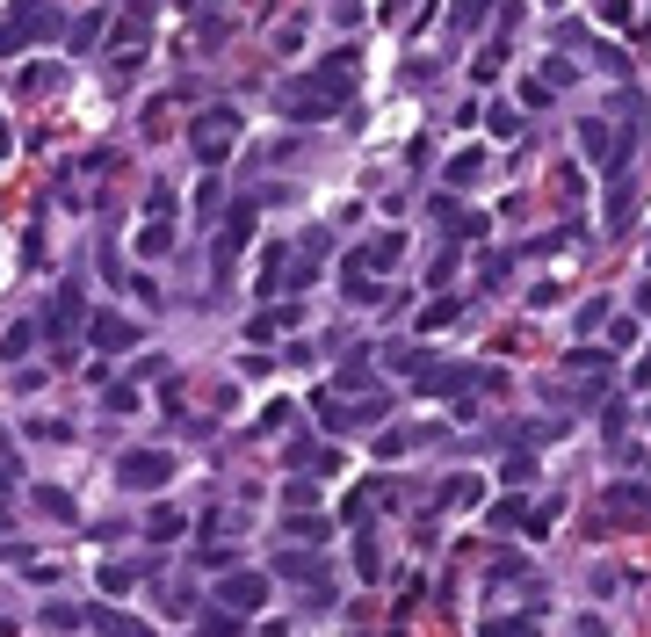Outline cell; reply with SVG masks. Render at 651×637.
<instances>
[{
    "instance_id": "cell-1",
    "label": "cell",
    "mask_w": 651,
    "mask_h": 637,
    "mask_svg": "<svg viewBox=\"0 0 651 637\" xmlns=\"http://www.w3.org/2000/svg\"><path fill=\"white\" fill-rule=\"evenodd\" d=\"M355 44H340V51H326L304 80H283V109L297 116V124H326V116H340L348 109V95H355Z\"/></svg>"
},
{
    "instance_id": "cell-2",
    "label": "cell",
    "mask_w": 651,
    "mask_h": 637,
    "mask_svg": "<svg viewBox=\"0 0 651 637\" xmlns=\"http://www.w3.org/2000/svg\"><path fill=\"white\" fill-rule=\"evenodd\" d=\"M630 145H637V109L623 116V131L601 124V116H586V124H579V153H586V167H601L608 181L630 167Z\"/></svg>"
},
{
    "instance_id": "cell-3",
    "label": "cell",
    "mask_w": 651,
    "mask_h": 637,
    "mask_svg": "<svg viewBox=\"0 0 651 637\" xmlns=\"http://www.w3.org/2000/svg\"><path fill=\"white\" fill-rule=\"evenodd\" d=\"M232 145H239V109H232V102L203 109L196 124H189V153H196L203 167H225V160H232Z\"/></svg>"
},
{
    "instance_id": "cell-4",
    "label": "cell",
    "mask_w": 651,
    "mask_h": 637,
    "mask_svg": "<svg viewBox=\"0 0 651 637\" xmlns=\"http://www.w3.org/2000/svg\"><path fill=\"white\" fill-rule=\"evenodd\" d=\"M51 29H58V8H51V0H15V8L0 15V58L29 51L37 37H51Z\"/></svg>"
},
{
    "instance_id": "cell-5",
    "label": "cell",
    "mask_w": 651,
    "mask_h": 637,
    "mask_svg": "<svg viewBox=\"0 0 651 637\" xmlns=\"http://www.w3.org/2000/svg\"><path fill=\"white\" fill-rule=\"evenodd\" d=\"M217 609H232V616H254V609H268V572L225 565V572H217Z\"/></svg>"
},
{
    "instance_id": "cell-6",
    "label": "cell",
    "mask_w": 651,
    "mask_h": 637,
    "mask_svg": "<svg viewBox=\"0 0 651 637\" xmlns=\"http://www.w3.org/2000/svg\"><path fill=\"white\" fill-rule=\"evenodd\" d=\"M254 210H261L254 196H239V203L225 210V225H217V261H210V268H217V283L232 276V261H239V247H246V239H254Z\"/></svg>"
},
{
    "instance_id": "cell-7",
    "label": "cell",
    "mask_w": 651,
    "mask_h": 637,
    "mask_svg": "<svg viewBox=\"0 0 651 637\" xmlns=\"http://www.w3.org/2000/svg\"><path fill=\"white\" fill-rule=\"evenodd\" d=\"M312 406H319V420H326L333 435H348V428H369V420H384V413H391V399H384V391H369L362 406H340L333 391H312Z\"/></svg>"
},
{
    "instance_id": "cell-8",
    "label": "cell",
    "mask_w": 651,
    "mask_h": 637,
    "mask_svg": "<svg viewBox=\"0 0 651 637\" xmlns=\"http://www.w3.org/2000/svg\"><path fill=\"white\" fill-rule=\"evenodd\" d=\"M398 254H406V232H369L348 247V276H384V268H398Z\"/></svg>"
},
{
    "instance_id": "cell-9",
    "label": "cell",
    "mask_w": 651,
    "mask_h": 637,
    "mask_svg": "<svg viewBox=\"0 0 651 637\" xmlns=\"http://www.w3.org/2000/svg\"><path fill=\"white\" fill-rule=\"evenodd\" d=\"M116 478H123V493H160V485L174 478V457L167 449H131V457L116 464Z\"/></svg>"
},
{
    "instance_id": "cell-10",
    "label": "cell",
    "mask_w": 651,
    "mask_h": 637,
    "mask_svg": "<svg viewBox=\"0 0 651 637\" xmlns=\"http://www.w3.org/2000/svg\"><path fill=\"white\" fill-rule=\"evenodd\" d=\"M145 44H152V8H145V0H131V8H123V22H116V66L131 73L138 58H145Z\"/></svg>"
},
{
    "instance_id": "cell-11",
    "label": "cell",
    "mask_w": 651,
    "mask_h": 637,
    "mask_svg": "<svg viewBox=\"0 0 651 637\" xmlns=\"http://www.w3.org/2000/svg\"><path fill=\"white\" fill-rule=\"evenodd\" d=\"M87 341H95L102 355H131V348H138V319H123V312H87Z\"/></svg>"
},
{
    "instance_id": "cell-12",
    "label": "cell",
    "mask_w": 651,
    "mask_h": 637,
    "mask_svg": "<svg viewBox=\"0 0 651 637\" xmlns=\"http://www.w3.org/2000/svg\"><path fill=\"white\" fill-rule=\"evenodd\" d=\"M73 326H87V290H80V276H73V283H58V297H51V319H44V333H51V341H66Z\"/></svg>"
},
{
    "instance_id": "cell-13",
    "label": "cell",
    "mask_w": 651,
    "mask_h": 637,
    "mask_svg": "<svg viewBox=\"0 0 651 637\" xmlns=\"http://www.w3.org/2000/svg\"><path fill=\"white\" fill-rule=\"evenodd\" d=\"M254 290H261V297L290 290V247H268V254H261V268H254Z\"/></svg>"
},
{
    "instance_id": "cell-14",
    "label": "cell",
    "mask_w": 651,
    "mask_h": 637,
    "mask_svg": "<svg viewBox=\"0 0 651 637\" xmlns=\"http://www.w3.org/2000/svg\"><path fill=\"white\" fill-rule=\"evenodd\" d=\"M283 536H290V543H326L333 522H326V514H312V507H290V514H283Z\"/></svg>"
},
{
    "instance_id": "cell-15",
    "label": "cell",
    "mask_w": 651,
    "mask_h": 637,
    "mask_svg": "<svg viewBox=\"0 0 651 637\" xmlns=\"http://www.w3.org/2000/svg\"><path fill=\"white\" fill-rule=\"evenodd\" d=\"M44 341V326L37 319H15L8 333H0V362H29V348Z\"/></svg>"
},
{
    "instance_id": "cell-16",
    "label": "cell",
    "mask_w": 651,
    "mask_h": 637,
    "mask_svg": "<svg viewBox=\"0 0 651 637\" xmlns=\"http://www.w3.org/2000/svg\"><path fill=\"white\" fill-rule=\"evenodd\" d=\"M181 536H189V514L181 507H152L145 514V543H181Z\"/></svg>"
},
{
    "instance_id": "cell-17",
    "label": "cell",
    "mask_w": 651,
    "mask_h": 637,
    "mask_svg": "<svg viewBox=\"0 0 651 637\" xmlns=\"http://www.w3.org/2000/svg\"><path fill=\"white\" fill-rule=\"evenodd\" d=\"M427 210H434V218H442L456 239H471V232H485V218H471V210H463L456 196H427Z\"/></svg>"
},
{
    "instance_id": "cell-18",
    "label": "cell",
    "mask_w": 651,
    "mask_h": 637,
    "mask_svg": "<svg viewBox=\"0 0 651 637\" xmlns=\"http://www.w3.org/2000/svg\"><path fill=\"white\" fill-rule=\"evenodd\" d=\"M160 254H174V218H145L138 225V261H160Z\"/></svg>"
},
{
    "instance_id": "cell-19",
    "label": "cell",
    "mask_w": 651,
    "mask_h": 637,
    "mask_svg": "<svg viewBox=\"0 0 651 637\" xmlns=\"http://www.w3.org/2000/svg\"><path fill=\"white\" fill-rule=\"evenodd\" d=\"M145 572H152L145 558H138V565H131V558H116V565H102V594H131V587L145 580Z\"/></svg>"
},
{
    "instance_id": "cell-20",
    "label": "cell",
    "mask_w": 651,
    "mask_h": 637,
    "mask_svg": "<svg viewBox=\"0 0 651 637\" xmlns=\"http://www.w3.org/2000/svg\"><path fill=\"white\" fill-rule=\"evenodd\" d=\"M500 73H507V37H500V44H485V51L471 58V80H478V87H492Z\"/></svg>"
},
{
    "instance_id": "cell-21",
    "label": "cell",
    "mask_w": 651,
    "mask_h": 637,
    "mask_svg": "<svg viewBox=\"0 0 651 637\" xmlns=\"http://www.w3.org/2000/svg\"><path fill=\"white\" fill-rule=\"evenodd\" d=\"M304 312L297 305H283V312H261V319H246V341H275V333H283V326H297Z\"/></svg>"
},
{
    "instance_id": "cell-22",
    "label": "cell",
    "mask_w": 651,
    "mask_h": 637,
    "mask_svg": "<svg viewBox=\"0 0 651 637\" xmlns=\"http://www.w3.org/2000/svg\"><path fill=\"white\" fill-rule=\"evenodd\" d=\"M283 464H290V471H312V478H319V471H333V449H319V442H290V457H283Z\"/></svg>"
},
{
    "instance_id": "cell-23",
    "label": "cell",
    "mask_w": 651,
    "mask_h": 637,
    "mask_svg": "<svg viewBox=\"0 0 651 637\" xmlns=\"http://www.w3.org/2000/svg\"><path fill=\"white\" fill-rule=\"evenodd\" d=\"M37 507L51 514V522H80V507H73V493H66V485H37Z\"/></svg>"
},
{
    "instance_id": "cell-24",
    "label": "cell",
    "mask_w": 651,
    "mask_h": 637,
    "mask_svg": "<svg viewBox=\"0 0 651 637\" xmlns=\"http://www.w3.org/2000/svg\"><path fill=\"white\" fill-rule=\"evenodd\" d=\"M471 500H478V478H471V471L442 478V493H434V507H471Z\"/></svg>"
},
{
    "instance_id": "cell-25",
    "label": "cell",
    "mask_w": 651,
    "mask_h": 637,
    "mask_svg": "<svg viewBox=\"0 0 651 637\" xmlns=\"http://www.w3.org/2000/svg\"><path fill=\"white\" fill-rule=\"evenodd\" d=\"M471 181H485V153H478V145L449 160V189H471Z\"/></svg>"
},
{
    "instance_id": "cell-26",
    "label": "cell",
    "mask_w": 651,
    "mask_h": 637,
    "mask_svg": "<svg viewBox=\"0 0 651 637\" xmlns=\"http://www.w3.org/2000/svg\"><path fill=\"white\" fill-rule=\"evenodd\" d=\"M463 319V297H434V305L420 312V333H442V326H456Z\"/></svg>"
},
{
    "instance_id": "cell-27",
    "label": "cell",
    "mask_w": 651,
    "mask_h": 637,
    "mask_svg": "<svg viewBox=\"0 0 651 637\" xmlns=\"http://www.w3.org/2000/svg\"><path fill=\"white\" fill-rule=\"evenodd\" d=\"M630 218H637V196H630V181L615 174V196H608V232H623Z\"/></svg>"
},
{
    "instance_id": "cell-28",
    "label": "cell",
    "mask_w": 651,
    "mask_h": 637,
    "mask_svg": "<svg viewBox=\"0 0 651 637\" xmlns=\"http://www.w3.org/2000/svg\"><path fill=\"white\" fill-rule=\"evenodd\" d=\"M102 44V15H80V22H66V51H95Z\"/></svg>"
},
{
    "instance_id": "cell-29",
    "label": "cell",
    "mask_w": 651,
    "mask_h": 637,
    "mask_svg": "<svg viewBox=\"0 0 651 637\" xmlns=\"http://www.w3.org/2000/svg\"><path fill=\"white\" fill-rule=\"evenodd\" d=\"M22 95H51V87H58V66H51V58H37V66H22Z\"/></svg>"
},
{
    "instance_id": "cell-30",
    "label": "cell",
    "mask_w": 651,
    "mask_h": 637,
    "mask_svg": "<svg viewBox=\"0 0 651 637\" xmlns=\"http://www.w3.org/2000/svg\"><path fill=\"white\" fill-rule=\"evenodd\" d=\"M369 370H377V355H362V348H355V355H348V370H340L333 384H340V391H369Z\"/></svg>"
},
{
    "instance_id": "cell-31",
    "label": "cell",
    "mask_w": 651,
    "mask_h": 637,
    "mask_svg": "<svg viewBox=\"0 0 651 637\" xmlns=\"http://www.w3.org/2000/svg\"><path fill=\"white\" fill-rule=\"evenodd\" d=\"M536 87H550V95H557V87H572V58H543V66L529 73Z\"/></svg>"
},
{
    "instance_id": "cell-32",
    "label": "cell",
    "mask_w": 651,
    "mask_h": 637,
    "mask_svg": "<svg viewBox=\"0 0 651 637\" xmlns=\"http://www.w3.org/2000/svg\"><path fill=\"white\" fill-rule=\"evenodd\" d=\"M413 442H420L413 428H384V435H377V442H369V449H377V457L391 464V457H406V449H413Z\"/></svg>"
},
{
    "instance_id": "cell-33",
    "label": "cell",
    "mask_w": 651,
    "mask_h": 637,
    "mask_svg": "<svg viewBox=\"0 0 651 637\" xmlns=\"http://www.w3.org/2000/svg\"><path fill=\"white\" fill-rule=\"evenodd\" d=\"M608 500L630 507V514H651V485H630V478H623V485H608Z\"/></svg>"
},
{
    "instance_id": "cell-34",
    "label": "cell",
    "mask_w": 651,
    "mask_h": 637,
    "mask_svg": "<svg viewBox=\"0 0 651 637\" xmlns=\"http://www.w3.org/2000/svg\"><path fill=\"white\" fill-rule=\"evenodd\" d=\"M44 623L51 630H87V609H73V601H44Z\"/></svg>"
},
{
    "instance_id": "cell-35",
    "label": "cell",
    "mask_w": 651,
    "mask_h": 637,
    "mask_svg": "<svg viewBox=\"0 0 651 637\" xmlns=\"http://www.w3.org/2000/svg\"><path fill=\"white\" fill-rule=\"evenodd\" d=\"M485 131H492V138H514V131H521V116H514L507 102H492V109H485Z\"/></svg>"
},
{
    "instance_id": "cell-36",
    "label": "cell",
    "mask_w": 651,
    "mask_h": 637,
    "mask_svg": "<svg viewBox=\"0 0 651 637\" xmlns=\"http://www.w3.org/2000/svg\"><path fill=\"white\" fill-rule=\"evenodd\" d=\"M485 8H492V0H456V8H449V29H478Z\"/></svg>"
},
{
    "instance_id": "cell-37",
    "label": "cell",
    "mask_w": 651,
    "mask_h": 637,
    "mask_svg": "<svg viewBox=\"0 0 651 637\" xmlns=\"http://www.w3.org/2000/svg\"><path fill=\"white\" fill-rule=\"evenodd\" d=\"M174 210H181V203H174V189H167V181H152V196H145V218H174Z\"/></svg>"
},
{
    "instance_id": "cell-38",
    "label": "cell",
    "mask_w": 651,
    "mask_h": 637,
    "mask_svg": "<svg viewBox=\"0 0 651 637\" xmlns=\"http://www.w3.org/2000/svg\"><path fill=\"white\" fill-rule=\"evenodd\" d=\"M355 572H362V580H377V572H384V558H377V536H362V543H355Z\"/></svg>"
},
{
    "instance_id": "cell-39",
    "label": "cell",
    "mask_w": 651,
    "mask_h": 637,
    "mask_svg": "<svg viewBox=\"0 0 651 637\" xmlns=\"http://www.w3.org/2000/svg\"><path fill=\"white\" fill-rule=\"evenodd\" d=\"M196 630H203V637H232V630H239V616H225V609H203V616H196Z\"/></svg>"
},
{
    "instance_id": "cell-40",
    "label": "cell",
    "mask_w": 651,
    "mask_h": 637,
    "mask_svg": "<svg viewBox=\"0 0 651 637\" xmlns=\"http://www.w3.org/2000/svg\"><path fill=\"white\" fill-rule=\"evenodd\" d=\"M565 370H615V362H608V348H572Z\"/></svg>"
},
{
    "instance_id": "cell-41",
    "label": "cell",
    "mask_w": 651,
    "mask_h": 637,
    "mask_svg": "<svg viewBox=\"0 0 651 637\" xmlns=\"http://www.w3.org/2000/svg\"><path fill=\"white\" fill-rule=\"evenodd\" d=\"M557 435H565V420H529V428H521V442H529V449H543V442H557Z\"/></svg>"
},
{
    "instance_id": "cell-42",
    "label": "cell",
    "mask_w": 651,
    "mask_h": 637,
    "mask_svg": "<svg viewBox=\"0 0 651 637\" xmlns=\"http://www.w3.org/2000/svg\"><path fill=\"white\" fill-rule=\"evenodd\" d=\"M196 565H203V572H225V565H239V558H232V543H203Z\"/></svg>"
},
{
    "instance_id": "cell-43",
    "label": "cell",
    "mask_w": 651,
    "mask_h": 637,
    "mask_svg": "<svg viewBox=\"0 0 651 637\" xmlns=\"http://www.w3.org/2000/svg\"><path fill=\"white\" fill-rule=\"evenodd\" d=\"M217 203H225V196H217V181H196V225L217 218Z\"/></svg>"
},
{
    "instance_id": "cell-44",
    "label": "cell",
    "mask_w": 651,
    "mask_h": 637,
    "mask_svg": "<svg viewBox=\"0 0 651 637\" xmlns=\"http://www.w3.org/2000/svg\"><path fill=\"white\" fill-rule=\"evenodd\" d=\"M521 630H536V616H492L485 637H521Z\"/></svg>"
},
{
    "instance_id": "cell-45",
    "label": "cell",
    "mask_w": 651,
    "mask_h": 637,
    "mask_svg": "<svg viewBox=\"0 0 651 637\" xmlns=\"http://www.w3.org/2000/svg\"><path fill=\"white\" fill-rule=\"evenodd\" d=\"M22 435H37V442H73V428H66V420H29Z\"/></svg>"
},
{
    "instance_id": "cell-46",
    "label": "cell",
    "mask_w": 651,
    "mask_h": 637,
    "mask_svg": "<svg viewBox=\"0 0 651 637\" xmlns=\"http://www.w3.org/2000/svg\"><path fill=\"white\" fill-rule=\"evenodd\" d=\"M304 22H312V15H290L283 29H275V51H297L304 44Z\"/></svg>"
},
{
    "instance_id": "cell-47",
    "label": "cell",
    "mask_w": 651,
    "mask_h": 637,
    "mask_svg": "<svg viewBox=\"0 0 651 637\" xmlns=\"http://www.w3.org/2000/svg\"><path fill=\"white\" fill-rule=\"evenodd\" d=\"M102 406H109V413H131V406H138V391H131V384H109V391H102Z\"/></svg>"
},
{
    "instance_id": "cell-48",
    "label": "cell",
    "mask_w": 651,
    "mask_h": 637,
    "mask_svg": "<svg viewBox=\"0 0 651 637\" xmlns=\"http://www.w3.org/2000/svg\"><path fill=\"white\" fill-rule=\"evenodd\" d=\"M521 514H529V507H521V493H507L500 507H492V522H500V529H514V522H521Z\"/></svg>"
},
{
    "instance_id": "cell-49",
    "label": "cell",
    "mask_w": 651,
    "mask_h": 637,
    "mask_svg": "<svg viewBox=\"0 0 651 637\" xmlns=\"http://www.w3.org/2000/svg\"><path fill=\"white\" fill-rule=\"evenodd\" d=\"M514 276V268H507V254H485V290H500Z\"/></svg>"
},
{
    "instance_id": "cell-50",
    "label": "cell",
    "mask_w": 651,
    "mask_h": 637,
    "mask_svg": "<svg viewBox=\"0 0 651 637\" xmlns=\"http://www.w3.org/2000/svg\"><path fill=\"white\" fill-rule=\"evenodd\" d=\"M283 500H290V507H312V478H304V471H297V478L283 485Z\"/></svg>"
},
{
    "instance_id": "cell-51",
    "label": "cell",
    "mask_w": 651,
    "mask_h": 637,
    "mask_svg": "<svg viewBox=\"0 0 651 637\" xmlns=\"http://www.w3.org/2000/svg\"><path fill=\"white\" fill-rule=\"evenodd\" d=\"M601 22L608 29H630V0H601Z\"/></svg>"
},
{
    "instance_id": "cell-52",
    "label": "cell",
    "mask_w": 651,
    "mask_h": 637,
    "mask_svg": "<svg viewBox=\"0 0 651 637\" xmlns=\"http://www.w3.org/2000/svg\"><path fill=\"white\" fill-rule=\"evenodd\" d=\"M15 391H44V370H29V362H15V377H8Z\"/></svg>"
},
{
    "instance_id": "cell-53",
    "label": "cell",
    "mask_w": 651,
    "mask_h": 637,
    "mask_svg": "<svg viewBox=\"0 0 651 637\" xmlns=\"http://www.w3.org/2000/svg\"><path fill=\"white\" fill-rule=\"evenodd\" d=\"M0 471H15V442H8V428H0Z\"/></svg>"
},
{
    "instance_id": "cell-54",
    "label": "cell",
    "mask_w": 651,
    "mask_h": 637,
    "mask_svg": "<svg viewBox=\"0 0 651 637\" xmlns=\"http://www.w3.org/2000/svg\"><path fill=\"white\" fill-rule=\"evenodd\" d=\"M637 312H651V276H644V283H637Z\"/></svg>"
},
{
    "instance_id": "cell-55",
    "label": "cell",
    "mask_w": 651,
    "mask_h": 637,
    "mask_svg": "<svg viewBox=\"0 0 651 637\" xmlns=\"http://www.w3.org/2000/svg\"><path fill=\"white\" fill-rule=\"evenodd\" d=\"M8 522H15V514H8V500H0V529H8Z\"/></svg>"
},
{
    "instance_id": "cell-56",
    "label": "cell",
    "mask_w": 651,
    "mask_h": 637,
    "mask_svg": "<svg viewBox=\"0 0 651 637\" xmlns=\"http://www.w3.org/2000/svg\"><path fill=\"white\" fill-rule=\"evenodd\" d=\"M0 153H8V131H0Z\"/></svg>"
},
{
    "instance_id": "cell-57",
    "label": "cell",
    "mask_w": 651,
    "mask_h": 637,
    "mask_svg": "<svg viewBox=\"0 0 651 637\" xmlns=\"http://www.w3.org/2000/svg\"><path fill=\"white\" fill-rule=\"evenodd\" d=\"M0 485H8V471H0Z\"/></svg>"
}]
</instances>
